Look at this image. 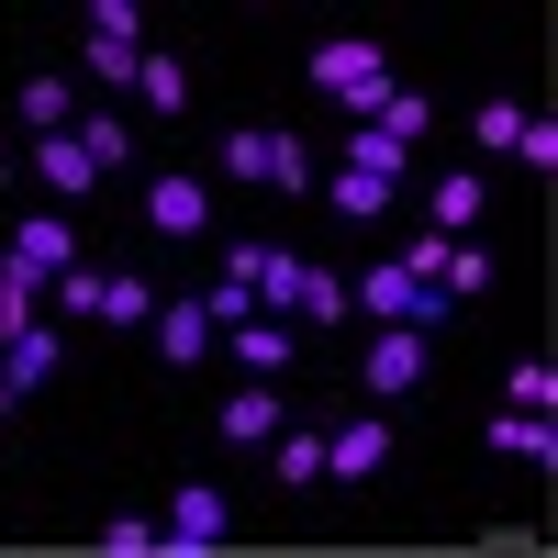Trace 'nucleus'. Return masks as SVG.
<instances>
[{
    "instance_id": "f257e3e1",
    "label": "nucleus",
    "mask_w": 558,
    "mask_h": 558,
    "mask_svg": "<svg viewBox=\"0 0 558 558\" xmlns=\"http://www.w3.org/2000/svg\"><path fill=\"white\" fill-rule=\"evenodd\" d=\"M302 68H313L324 101H347V123H368V112L391 101V45H380V34H324Z\"/></svg>"
},
{
    "instance_id": "f03ea898",
    "label": "nucleus",
    "mask_w": 558,
    "mask_h": 558,
    "mask_svg": "<svg viewBox=\"0 0 558 558\" xmlns=\"http://www.w3.org/2000/svg\"><path fill=\"white\" fill-rule=\"evenodd\" d=\"M347 313H368V324H413V336H436V324H447L458 302L436 291V279H413L402 257H380V268H357V279H347Z\"/></svg>"
},
{
    "instance_id": "7ed1b4c3",
    "label": "nucleus",
    "mask_w": 558,
    "mask_h": 558,
    "mask_svg": "<svg viewBox=\"0 0 558 558\" xmlns=\"http://www.w3.org/2000/svg\"><path fill=\"white\" fill-rule=\"evenodd\" d=\"M223 536H235V492L223 481H179L168 514H157V558H213Z\"/></svg>"
},
{
    "instance_id": "20e7f679",
    "label": "nucleus",
    "mask_w": 558,
    "mask_h": 558,
    "mask_svg": "<svg viewBox=\"0 0 558 558\" xmlns=\"http://www.w3.org/2000/svg\"><path fill=\"white\" fill-rule=\"evenodd\" d=\"M223 179H268V191H313V146L302 134H279V123H235L223 134Z\"/></svg>"
},
{
    "instance_id": "39448f33",
    "label": "nucleus",
    "mask_w": 558,
    "mask_h": 558,
    "mask_svg": "<svg viewBox=\"0 0 558 558\" xmlns=\"http://www.w3.org/2000/svg\"><path fill=\"white\" fill-rule=\"evenodd\" d=\"M213 279H235L257 313H279V302H291V279H302V246H279V235H235Z\"/></svg>"
},
{
    "instance_id": "423d86ee",
    "label": "nucleus",
    "mask_w": 558,
    "mask_h": 558,
    "mask_svg": "<svg viewBox=\"0 0 558 558\" xmlns=\"http://www.w3.org/2000/svg\"><path fill=\"white\" fill-rule=\"evenodd\" d=\"M391 470V413H347L324 425V481H380Z\"/></svg>"
},
{
    "instance_id": "0eeeda50",
    "label": "nucleus",
    "mask_w": 558,
    "mask_h": 558,
    "mask_svg": "<svg viewBox=\"0 0 558 558\" xmlns=\"http://www.w3.org/2000/svg\"><path fill=\"white\" fill-rule=\"evenodd\" d=\"M425 347H436V336H413V324H380V336H368V368H357L368 402H402L413 380H425Z\"/></svg>"
},
{
    "instance_id": "6e6552de",
    "label": "nucleus",
    "mask_w": 558,
    "mask_h": 558,
    "mask_svg": "<svg viewBox=\"0 0 558 558\" xmlns=\"http://www.w3.org/2000/svg\"><path fill=\"white\" fill-rule=\"evenodd\" d=\"M57 357H68V336H57L45 313H34V324H12V336H0V380H12V402L57 380Z\"/></svg>"
},
{
    "instance_id": "1a4fd4ad",
    "label": "nucleus",
    "mask_w": 558,
    "mask_h": 558,
    "mask_svg": "<svg viewBox=\"0 0 558 558\" xmlns=\"http://www.w3.org/2000/svg\"><path fill=\"white\" fill-rule=\"evenodd\" d=\"M12 268H34V279H57V268H78V223L45 202V213H23L12 223Z\"/></svg>"
},
{
    "instance_id": "9d476101",
    "label": "nucleus",
    "mask_w": 558,
    "mask_h": 558,
    "mask_svg": "<svg viewBox=\"0 0 558 558\" xmlns=\"http://www.w3.org/2000/svg\"><path fill=\"white\" fill-rule=\"evenodd\" d=\"M146 223H157V235H202V223H213V179H191V168L146 179Z\"/></svg>"
},
{
    "instance_id": "9b49d317",
    "label": "nucleus",
    "mask_w": 558,
    "mask_h": 558,
    "mask_svg": "<svg viewBox=\"0 0 558 558\" xmlns=\"http://www.w3.org/2000/svg\"><path fill=\"white\" fill-rule=\"evenodd\" d=\"M279 425H291V402H279L268 380H246V391H223V413H213V436H223V447H268Z\"/></svg>"
},
{
    "instance_id": "f8f14e48",
    "label": "nucleus",
    "mask_w": 558,
    "mask_h": 558,
    "mask_svg": "<svg viewBox=\"0 0 558 558\" xmlns=\"http://www.w3.org/2000/svg\"><path fill=\"white\" fill-rule=\"evenodd\" d=\"M34 179L57 191V213L101 191V168H89V146H78V134H34Z\"/></svg>"
},
{
    "instance_id": "ddd939ff",
    "label": "nucleus",
    "mask_w": 558,
    "mask_h": 558,
    "mask_svg": "<svg viewBox=\"0 0 558 558\" xmlns=\"http://www.w3.org/2000/svg\"><path fill=\"white\" fill-rule=\"evenodd\" d=\"M279 324H347V268H324V257H302V279H291V302H279Z\"/></svg>"
},
{
    "instance_id": "4468645a",
    "label": "nucleus",
    "mask_w": 558,
    "mask_h": 558,
    "mask_svg": "<svg viewBox=\"0 0 558 558\" xmlns=\"http://www.w3.org/2000/svg\"><path fill=\"white\" fill-rule=\"evenodd\" d=\"M268 481H279V492H324V425L291 413V425L268 436Z\"/></svg>"
},
{
    "instance_id": "2eb2a0df",
    "label": "nucleus",
    "mask_w": 558,
    "mask_h": 558,
    "mask_svg": "<svg viewBox=\"0 0 558 558\" xmlns=\"http://www.w3.org/2000/svg\"><path fill=\"white\" fill-rule=\"evenodd\" d=\"M481 202H492V179H481V168H447V179H436V213H425V235H481Z\"/></svg>"
},
{
    "instance_id": "dca6fc26",
    "label": "nucleus",
    "mask_w": 558,
    "mask_h": 558,
    "mask_svg": "<svg viewBox=\"0 0 558 558\" xmlns=\"http://www.w3.org/2000/svg\"><path fill=\"white\" fill-rule=\"evenodd\" d=\"M223 347H235V368H257V380H268V368H291L302 324H279V313H246V324H235V336H223Z\"/></svg>"
},
{
    "instance_id": "f3484780",
    "label": "nucleus",
    "mask_w": 558,
    "mask_h": 558,
    "mask_svg": "<svg viewBox=\"0 0 558 558\" xmlns=\"http://www.w3.org/2000/svg\"><path fill=\"white\" fill-rule=\"evenodd\" d=\"M134 101H146V112H191V57H179V45H146V68H134Z\"/></svg>"
},
{
    "instance_id": "a211bd4d",
    "label": "nucleus",
    "mask_w": 558,
    "mask_h": 558,
    "mask_svg": "<svg viewBox=\"0 0 558 558\" xmlns=\"http://www.w3.org/2000/svg\"><path fill=\"white\" fill-rule=\"evenodd\" d=\"M313 202H336L347 223H380V213H391V179H368V168H324Z\"/></svg>"
},
{
    "instance_id": "6ab92c4d",
    "label": "nucleus",
    "mask_w": 558,
    "mask_h": 558,
    "mask_svg": "<svg viewBox=\"0 0 558 558\" xmlns=\"http://www.w3.org/2000/svg\"><path fill=\"white\" fill-rule=\"evenodd\" d=\"M492 447L525 458V470H558V425H547V413H514V402H502V413H492Z\"/></svg>"
},
{
    "instance_id": "aec40b11",
    "label": "nucleus",
    "mask_w": 558,
    "mask_h": 558,
    "mask_svg": "<svg viewBox=\"0 0 558 558\" xmlns=\"http://www.w3.org/2000/svg\"><path fill=\"white\" fill-rule=\"evenodd\" d=\"M12 112H23V123H34V134H68V123H78V89H68V78H57V68H34V78H23V89H12Z\"/></svg>"
},
{
    "instance_id": "412c9836",
    "label": "nucleus",
    "mask_w": 558,
    "mask_h": 558,
    "mask_svg": "<svg viewBox=\"0 0 558 558\" xmlns=\"http://www.w3.org/2000/svg\"><path fill=\"white\" fill-rule=\"evenodd\" d=\"M436 291H447V302H481V291H492V246H481V235H447V246H436Z\"/></svg>"
},
{
    "instance_id": "4be33fe9",
    "label": "nucleus",
    "mask_w": 558,
    "mask_h": 558,
    "mask_svg": "<svg viewBox=\"0 0 558 558\" xmlns=\"http://www.w3.org/2000/svg\"><path fill=\"white\" fill-rule=\"evenodd\" d=\"M146 313H157V279H134V268H101V302H89V324H123V336H134Z\"/></svg>"
},
{
    "instance_id": "5701e85b",
    "label": "nucleus",
    "mask_w": 558,
    "mask_h": 558,
    "mask_svg": "<svg viewBox=\"0 0 558 558\" xmlns=\"http://www.w3.org/2000/svg\"><path fill=\"white\" fill-rule=\"evenodd\" d=\"M146 324H157V347H168V368H191V357L213 347V324H202V302H157Z\"/></svg>"
},
{
    "instance_id": "b1692460",
    "label": "nucleus",
    "mask_w": 558,
    "mask_h": 558,
    "mask_svg": "<svg viewBox=\"0 0 558 558\" xmlns=\"http://www.w3.org/2000/svg\"><path fill=\"white\" fill-rule=\"evenodd\" d=\"M336 168H368V179H402V168H413V146H391L380 123H347V157H336Z\"/></svg>"
},
{
    "instance_id": "393cba45",
    "label": "nucleus",
    "mask_w": 558,
    "mask_h": 558,
    "mask_svg": "<svg viewBox=\"0 0 558 558\" xmlns=\"http://www.w3.org/2000/svg\"><path fill=\"white\" fill-rule=\"evenodd\" d=\"M68 134L89 146V168H123V157H134V123H123V112H78Z\"/></svg>"
},
{
    "instance_id": "a878e982",
    "label": "nucleus",
    "mask_w": 558,
    "mask_h": 558,
    "mask_svg": "<svg viewBox=\"0 0 558 558\" xmlns=\"http://www.w3.org/2000/svg\"><path fill=\"white\" fill-rule=\"evenodd\" d=\"M502 402H514V413H558V368L547 357H514V368H502Z\"/></svg>"
},
{
    "instance_id": "bb28decb",
    "label": "nucleus",
    "mask_w": 558,
    "mask_h": 558,
    "mask_svg": "<svg viewBox=\"0 0 558 558\" xmlns=\"http://www.w3.org/2000/svg\"><path fill=\"white\" fill-rule=\"evenodd\" d=\"M89 547H101V558H157V514H134V502H123V514H101Z\"/></svg>"
},
{
    "instance_id": "cd10ccee",
    "label": "nucleus",
    "mask_w": 558,
    "mask_h": 558,
    "mask_svg": "<svg viewBox=\"0 0 558 558\" xmlns=\"http://www.w3.org/2000/svg\"><path fill=\"white\" fill-rule=\"evenodd\" d=\"M368 123H380L391 146H425V123H436V112H425V89H402V78H391V101L368 112Z\"/></svg>"
},
{
    "instance_id": "c85d7f7f",
    "label": "nucleus",
    "mask_w": 558,
    "mask_h": 558,
    "mask_svg": "<svg viewBox=\"0 0 558 558\" xmlns=\"http://www.w3.org/2000/svg\"><path fill=\"white\" fill-rule=\"evenodd\" d=\"M514 134H525V101H481L470 112V146L481 157H514Z\"/></svg>"
},
{
    "instance_id": "c756f323",
    "label": "nucleus",
    "mask_w": 558,
    "mask_h": 558,
    "mask_svg": "<svg viewBox=\"0 0 558 558\" xmlns=\"http://www.w3.org/2000/svg\"><path fill=\"white\" fill-rule=\"evenodd\" d=\"M134 68H146V45H123V34H89V78H101V89H134Z\"/></svg>"
},
{
    "instance_id": "7c9ffc66",
    "label": "nucleus",
    "mask_w": 558,
    "mask_h": 558,
    "mask_svg": "<svg viewBox=\"0 0 558 558\" xmlns=\"http://www.w3.org/2000/svg\"><path fill=\"white\" fill-rule=\"evenodd\" d=\"M34 313H45V279H34V268H0V336L34 324Z\"/></svg>"
},
{
    "instance_id": "2f4dec72",
    "label": "nucleus",
    "mask_w": 558,
    "mask_h": 558,
    "mask_svg": "<svg viewBox=\"0 0 558 558\" xmlns=\"http://www.w3.org/2000/svg\"><path fill=\"white\" fill-rule=\"evenodd\" d=\"M45 291H57V313H68V324H89V302H101V268H57Z\"/></svg>"
},
{
    "instance_id": "473e14b6",
    "label": "nucleus",
    "mask_w": 558,
    "mask_h": 558,
    "mask_svg": "<svg viewBox=\"0 0 558 558\" xmlns=\"http://www.w3.org/2000/svg\"><path fill=\"white\" fill-rule=\"evenodd\" d=\"M89 34H123V45H146V0H89Z\"/></svg>"
},
{
    "instance_id": "72a5a7b5",
    "label": "nucleus",
    "mask_w": 558,
    "mask_h": 558,
    "mask_svg": "<svg viewBox=\"0 0 558 558\" xmlns=\"http://www.w3.org/2000/svg\"><path fill=\"white\" fill-rule=\"evenodd\" d=\"M514 157H525V168H558V123H547V112H525V134H514Z\"/></svg>"
},
{
    "instance_id": "f704fd0d",
    "label": "nucleus",
    "mask_w": 558,
    "mask_h": 558,
    "mask_svg": "<svg viewBox=\"0 0 558 558\" xmlns=\"http://www.w3.org/2000/svg\"><path fill=\"white\" fill-rule=\"evenodd\" d=\"M0 413H12V380H0Z\"/></svg>"
}]
</instances>
